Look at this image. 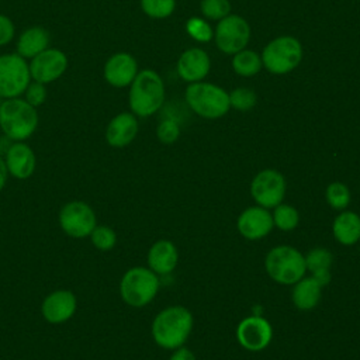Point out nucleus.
Wrapping results in <instances>:
<instances>
[{
	"mask_svg": "<svg viewBox=\"0 0 360 360\" xmlns=\"http://www.w3.org/2000/svg\"><path fill=\"white\" fill-rule=\"evenodd\" d=\"M177 249L173 242L160 239L155 242L148 252L149 269L156 274H169L177 264Z\"/></svg>",
	"mask_w": 360,
	"mask_h": 360,
	"instance_id": "20",
	"label": "nucleus"
},
{
	"mask_svg": "<svg viewBox=\"0 0 360 360\" xmlns=\"http://www.w3.org/2000/svg\"><path fill=\"white\" fill-rule=\"evenodd\" d=\"M193 328L191 312L180 305L167 307L160 311L152 322V336L163 349L183 346Z\"/></svg>",
	"mask_w": 360,
	"mask_h": 360,
	"instance_id": "2",
	"label": "nucleus"
},
{
	"mask_svg": "<svg viewBox=\"0 0 360 360\" xmlns=\"http://www.w3.org/2000/svg\"><path fill=\"white\" fill-rule=\"evenodd\" d=\"M1 103H3V98H0V105H1Z\"/></svg>",
	"mask_w": 360,
	"mask_h": 360,
	"instance_id": "38",
	"label": "nucleus"
},
{
	"mask_svg": "<svg viewBox=\"0 0 360 360\" xmlns=\"http://www.w3.org/2000/svg\"><path fill=\"white\" fill-rule=\"evenodd\" d=\"M332 231L339 243L354 245L360 239V217L353 211H343L335 218Z\"/></svg>",
	"mask_w": 360,
	"mask_h": 360,
	"instance_id": "23",
	"label": "nucleus"
},
{
	"mask_svg": "<svg viewBox=\"0 0 360 360\" xmlns=\"http://www.w3.org/2000/svg\"><path fill=\"white\" fill-rule=\"evenodd\" d=\"M211 60L208 53L201 48L186 49L177 59L176 70L179 77L187 83L201 82L210 73Z\"/></svg>",
	"mask_w": 360,
	"mask_h": 360,
	"instance_id": "16",
	"label": "nucleus"
},
{
	"mask_svg": "<svg viewBox=\"0 0 360 360\" xmlns=\"http://www.w3.org/2000/svg\"><path fill=\"white\" fill-rule=\"evenodd\" d=\"M59 225L70 238H87L97 225L96 212L84 201H69L59 211Z\"/></svg>",
	"mask_w": 360,
	"mask_h": 360,
	"instance_id": "10",
	"label": "nucleus"
},
{
	"mask_svg": "<svg viewBox=\"0 0 360 360\" xmlns=\"http://www.w3.org/2000/svg\"><path fill=\"white\" fill-rule=\"evenodd\" d=\"M138 134V120L132 112L117 114L107 125L105 141L112 148L129 145Z\"/></svg>",
	"mask_w": 360,
	"mask_h": 360,
	"instance_id": "19",
	"label": "nucleus"
},
{
	"mask_svg": "<svg viewBox=\"0 0 360 360\" xmlns=\"http://www.w3.org/2000/svg\"><path fill=\"white\" fill-rule=\"evenodd\" d=\"M229 0H201L200 10L202 15L212 21H219L231 14Z\"/></svg>",
	"mask_w": 360,
	"mask_h": 360,
	"instance_id": "32",
	"label": "nucleus"
},
{
	"mask_svg": "<svg viewBox=\"0 0 360 360\" xmlns=\"http://www.w3.org/2000/svg\"><path fill=\"white\" fill-rule=\"evenodd\" d=\"M156 135L162 143L170 145L179 139L180 127H179L177 121H174L173 118H165L159 122V125L156 128Z\"/></svg>",
	"mask_w": 360,
	"mask_h": 360,
	"instance_id": "33",
	"label": "nucleus"
},
{
	"mask_svg": "<svg viewBox=\"0 0 360 360\" xmlns=\"http://www.w3.org/2000/svg\"><path fill=\"white\" fill-rule=\"evenodd\" d=\"M322 285L314 277H305L298 280L291 291V300L295 308L300 311L314 309L321 298Z\"/></svg>",
	"mask_w": 360,
	"mask_h": 360,
	"instance_id": "22",
	"label": "nucleus"
},
{
	"mask_svg": "<svg viewBox=\"0 0 360 360\" xmlns=\"http://www.w3.org/2000/svg\"><path fill=\"white\" fill-rule=\"evenodd\" d=\"M307 270L312 273V277L322 285H328L330 281V266L333 262L332 253L325 248H315L304 256Z\"/></svg>",
	"mask_w": 360,
	"mask_h": 360,
	"instance_id": "24",
	"label": "nucleus"
},
{
	"mask_svg": "<svg viewBox=\"0 0 360 360\" xmlns=\"http://www.w3.org/2000/svg\"><path fill=\"white\" fill-rule=\"evenodd\" d=\"M273 336L270 323L259 315H252L240 321L236 329L238 342L248 350L259 352L267 347Z\"/></svg>",
	"mask_w": 360,
	"mask_h": 360,
	"instance_id": "13",
	"label": "nucleus"
},
{
	"mask_svg": "<svg viewBox=\"0 0 360 360\" xmlns=\"http://www.w3.org/2000/svg\"><path fill=\"white\" fill-rule=\"evenodd\" d=\"M238 231L239 233L250 240L264 238L270 233L273 228V217L260 205L246 208L238 218Z\"/></svg>",
	"mask_w": 360,
	"mask_h": 360,
	"instance_id": "17",
	"label": "nucleus"
},
{
	"mask_svg": "<svg viewBox=\"0 0 360 360\" xmlns=\"http://www.w3.org/2000/svg\"><path fill=\"white\" fill-rule=\"evenodd\" d=\"M25 101H28L31 105L38 107L41 105L46 98V89L45 84L39 82H30V84L25 89Z\"/></svg>",
	"mask_w": 360,
	"mask_h": 360,
	"instance_id": "34",
	"label": "nucleus"
},
{
	"mask_svg": "<svg viewBox=\"0 0 360 360\" xmlns=\"http://www.w3.org/2000/svg\"><path fill=\"white\" fill-rule=\"evenodd\" d=\"M273 224L281 229V231H292L300 221V215L298 211L288 204H278L274 207V212H273Z\"/></svg>",
	"mask_w": 360,
	"mask_h": 360,
	"instance_id": "26",
	"label": "nucleus"
},
{
	"mask_svg": "<svg viewBox=\"0 0 360 360\" xmlns=\"http://www.w3.org/2000/svg\"><path fill=\"white\" fill-rule=\"evenodd\" d=\"M250 194L263 208H274L281 202L285 194L284 176L274 169L259 172L250 184Z\"/></svg>",
	"mask_w": 360,
	"mask_h": 360,
	"instance_id": "11",
	"label": "nucleus"
},
{
	"mask_svg": "<svg viewBox=\"0 0 360 360\" xmlns=\"http://www.w3.org/2000/svg\"><path fill=\"white\" fill-rule=\"evenodd\" d=\"M77 298L69 290H56L48 294L41 304V314L49 323L68 322L76 312Z\"/></svg>",
	"mask_w": 360,
	"mask_h": 360,
	"instance_id": "14",
	"label": "nucleus"
},
{
	"mask_svg": "<svg viewBox=\"0 0 360 360\" xmlns=\"http://www.w3.org/2000/svg\"><path fill=\"white\" fill-rule=\"evenodd\" d=\"M326 201L333 210L343 211L350 202V191L346 184L340 181L330 183L326 188Z\"/></svg>",
	"mask_w": 360,
	"mask_h": 360,
	"instance_id": "30",
	"label": "nucleus"
},
{
	"mask_svg": "<svg viewBox=\"0 0 360 360\" xmlns=\"http://www.w3.org/2000/svg\"><path fill=\"white\" fill-rule=\"evenodd\" d=\"M14 24L7 17L0 14V46L7 45L14 38Z\"/></svg>",
	"mask_w": 360,
	"mask_h": 360,
	"instance_id": "35",
	"label": "nucleus"
},
{
	"mask_svg": "<svg viewBox=\"0 0 360 360\" xmlns=\"http://www.w3.org/2000/svg\"><path fill=\"white\" fill-rule=\"evenodd\" d=\"M263 68L273 75H287L298 68L304 49L292 35H280L267 42L260 53Z\"/></svg>",
	"mask_w": 360,
	"mask_h": 360,
	"instance_id": "5",
	"label": "nucleus"
},
{
	"mask_svg": "<svg viewBox=\"0 0 360 360\" xmlns=\"http://www.w3.org/2000/svg\"><path fill=\"white\" fill-rule=\"evenodd\" d=\"M229 94V104L231 108L236 111H249L252 110L257 103L256 93L249 87H236Z\"/></svg>",
	"mask_w": 360,
	"mask_h": 360,
	"instance_id": "27",
	"label": "nucleus"
},
{
	"mask_svg": "<svg viewBox=\"0 0 360 360\" xmlns=\"http://www.w3.org/2000/svg\"><path fill=\"white\" fill-rule=\"evenodd\" d=\"M170 360H197L194 353L191 350H188L187 347H177V350L170 356Z\"/></svg>",
	"mask_w": 360,
	"mask_h": 360,
	"instance_id": "36",
	"label": "nucleus"
},
{
	"mask_svg": "<svg viewBox=\"0 0 360 360\" xmlns=\"http://www.w3.org/2000/svg\"><path fill=\"white\" fill-rule=\"evenodd\" d=\"M159 290L156 273L146 267H132L127 270L120 281V295L131 307L139 308L149 304Z\"/></svg>",
	"mask_w": 360,
	"mask_h": 360,
	"instance_id": "6",
	"label": "nucleus"
},
{
	"mask_svg": "<svg viewBox=\"0 0 360 360\" xmlns=\"http://www.w3.org/2000/svg\"><path fill=\"white\" fill-rule=\"evenodd\" d=\"M7 177H8V172H7V167H6V162H4V159L0 156V191H1V190L4 188V186H6Z\"/></svg>",
	"mask_w": 360,
	"mask_h": 360,
	"instance_id": "37",
	"label": "nucleus"
},
{
	"mask_svg": "<svg viewBox=\"0 0 360 360\" xmlns=\"http://www.w3.org/2000/svg\"><path fill=\"white\" fill-rule=\"evenodd\" d=\"M27 60L18 53L0 55V98L20 97L30 84Z\"/></svg>",
	"mask_w": 360,
	"mask_h": 360,
	"instance_id": "8",
	"label": "nucleus"
},
{
	"mask_svg": "<svg viewBox=\"0 0 360 360\" xmlns=\"http://www.w3.org/2000/svg\"><path fill=\"white\" fill-rule=\"evenodd\" d=\"M142 11L156 20L167 18L176 8V0H141Z\"/></svg>",
	"mask_w": 360,
	"mask_h": 360,
	"instance_id": "28",
	"label": "nucleus"
},
{
	"mask_svg": "<svg viewBox=\"0 0 360 360\" xmlns=\"http://www.w3.org/2000/svg\"><path fill=\"white\" fill-rule=\"evenodd\" d=\"M49 45V34L42 27H30L21 32L17 41V53L24 59H32Z\"/></svg>",
	"mask_w": 360,
	"mask_h": 360,
	"instance_id": "21",
	"label": "nucleus"
},
{
	"mask_svg": "<svg viewBox=\"0 0 360 360\" xmlns=\"http://www.w3.org/2000/svg\"><path fill=\"white\" fill-rule=\"evenodd\" d=\"M232 69L242 77H252L263 69L262 56L250 49H242L232 55Z\"/></svg>",
	"mask_w": 360,
	"mask_h": 360,
	"instance_id": "25",
	"label": "nucleus"
},
{
	"mask_svg": "<svg viewBox=\"0 0 360 360\" xmlns=\"http://www.w3.org/2000/svg\"><path fill=\"white\" fill-rule=\"evenodd\" d=\"M184 28H186V32L197 42L204 44V42H208L214 38V30L204 18L190 17L186 21Z\"/></svg>",
	"mask_w": 360,
	"mask_h": 360,
	"instance_id": "29",
	"label": "nucleus"
},
{
	"mask_svg": "<svg viewBox=\"0 0 360 360\" xmlns=\"http://www.w3.org/2000/svg\"><path fill=\"white\" fill-rule=\"evenodd\" d=\"M3 159L6 162L8 174H11L14 179L27 180L35 172V166H37L35 153L22 141L8 145L6 150V156Z\"/></svg>",
	"mask_w": 360,
	"mask_h": 360,
	"instance_id": "18",
	"label": "nucleus"
},
{
	"mask_svg": "<svg viewBox=\"0 0 360 360\" xmlns=\"http://www.w3.org/2000/svg\"><path fill=\"white\" fill-rule=\"evenodd\" d=\"M184 98L193 112L207 120L221 118L231 108L228 91L204 80L190 83L186 89Z\"/></svg>",
	"mask_w": 360,
	"mask_h": 360,
	"instance_id": "4",
	"label": "nucleus"
},
{
	"mask_svg": "<svg viewBox=\"0 0 360 360\" xmlns=\"http://www.w3.org/2000/svg\"><path fill=\"white\" fill-rule=\"evenodd\" d=\"M267 274L280 284H295L307 271L304 256L292 246L273 248L264 260Z\"/></svg>",
	"mask_w": 360,
	"mask_h": 360,
	"instance_id": "7",
	"label": "nucleus"
},
{
	"mask_svg": "<svg viewBox=\"0 0 360 360\" xmlns=\"http://www.w3.org/2000/svg\"><path fill=\"white\" fill-rule=\"evenodd\" d=\"M90 240L96 249L105 252L115 246L117 235L114 229L107 225H96L90 233Z\"/></svg>",
	"mask_w": 360,
	"mask_h": 360,
	"instance_id": "31",
	"label": "nucleus"
},
{
	"mask_svg": "<svg viewBox=\"0 0 360 360\" xmlns=\"http://www.w3.org/2000/svg\"><path fill=\"white\" fill-rule=\"evenodd\" d=\"M138 75V62L128 52L111 55L104 65V79L112 87H127Z\"/></svg>",
	"mask_w": 360,
	"mask_h": 360,
	"instance_id": "15",
	"label": "nucleus"
},
{
	"mask_svg": "<svg viewBox=\"0 0 360 360\" xmlns=\"http://www.w3.org/2000/svg\"><path fill=\"white\" fill-rule=\"evenodd\" d=\"M38 127V112L28 101L14 97L3 100L0 105V128L3 134L15 142L30 138Z\"/></svg>",
	"mask_w": 360,
	"mask_h": 360,
	"instance_id": "3",
	"label": "nucleus"
},
{
	"mask_svg": "<svg viewBox=\"0 0 360 360\" xmlns=\"http://www.w3.org/2000/svg\"><path fill=\"white\" fill-rule=\"evenodd\" d=\"M214 39L217 48L222 53L235 55L249 44L250 25L243 17L231 13L218 21L214 30Z\"/></svg>",
	"mask_w": 360,
	"mask_h": 360,
	"instance_id": "9",
	"label": "nucleus"
},
{
	"mask_svg": "<svg viewBox=\"0 0 360 360\" xmlns=\"http://www.w3.org/2000/svg\"><path fill=\"white\" fill-rule=\"evenodd\" d=\"M131 112L136 117H150L158 112L165 101V83L158 72L143 69L129 84L128 94Z\"/></svg>",
	"mask_w": 360,
	"mask_h": 360,
	"instance_id": "1",
	"label": "nucleus"
},
{
	"mask_svg": "<svg viewBox=\"0 0 360 360\" xmlns=\"http://www.w3.org/2000/svg\"><path fill=\"white\" fill-rule=\"evenodd\" d=\"M30 75L34 82L48 84L59 79L68 69V56L56 48H46L28 63Z\"/></svg>",
	"mask_w": 360,
	"mask_h": 360,
	"instance_id": "12",
	"label": "nucleus"
}]
</instances>
